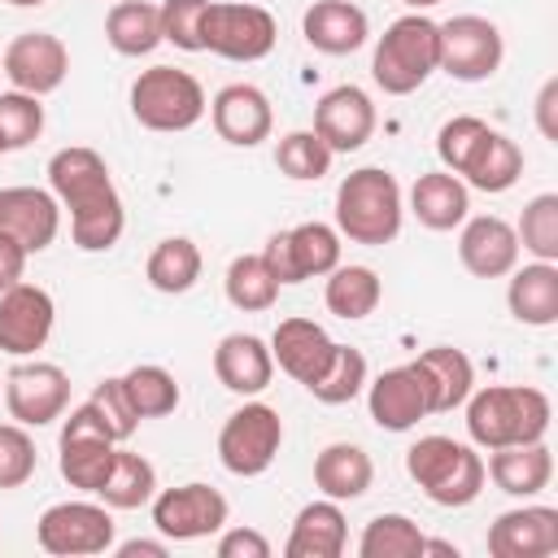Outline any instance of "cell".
I'll use <instances>...</instances> for the list:
<instances>
[{
    "mask_svg": "<svg viewBox=\"0 0 558 558\" xmlns=\"http://www.w3.org/2000/svg\"><path fill=\"white\" fill-rule=\"evenodd\" d=\"M48 187L70 209V240L83 253H105L122 240L126 209L109 179V166L96 148L70 144L48 157Z\"/></svg>",
    "mask_w": 558,
    "mask_h": 558,
    "instance_id": "cell-1",
    "label": "cell"
},
{
    "mask_svg": "<svg viewBox=\"0 0 558 558\" xmlns=\"http://www.w3.org/2000/svg\"><path fill=\"white\" fill-rule=\"evenodd\" d=\"M466 405V436L480 449H501V445H532L545 440L549 432V397L532 384H488L471 388Z\"/></svg>",
    "mask_w": 558,
    "mask_h": 558,
    "instance_id": "cell-2",
    "label": "cell"
},
{
    "mask_svg": "<svg viewBox=\"0 0 558 558\" xmlns=\"http://www.w3.org/2000/svg\"><path fill=\"white\" fill-rule=\"evenodd\" d=\"M405 218V201H401V183L379 170V166H362L353 174L340 179L336 187V231L353 244L366 248H384L397 240Z\"/></svg>",
    "mask_w": 558,
    "mask_h": 558,
    "instance_id": "cell-3",
    "label": "cell"
},
{
    "mask_svg": "<svg viewBox=\"0 0 558 558\" xmlns=\"http://www.w3.org/2000/svg\"><path fill=\"white\" fill-rule=\"evenodd\" d=\"M405 471L423 488V497L445 506V510L471 506L484 493V480H488L484 458L471 445L453 440V436H418L405 449Z\"/></svg>",
    "mask_w": 558,
    "mask_h": 558,
    "instance_id": "cell-4",
    "label": "cell"
},
{
    "mask_svg": "<svg viewBox=\"0 0 558 558\" xmlns=\"http://www.w3.org/2000/svg\"><path fill=\"white\" fill-rule=\"evenodd\" d=\"M436 65H440V26L423 13H405L379 35L371 57V78L388 96H410L436 74Z\"/></svg>",
    "mask_w": 558,
    "mask_h": 558,
    "instance_id": "cell-5",
    "label": "cell"
},
{
    "mask_svg": "<svg viewBox=\"0 0 558 558\" xmlns=\"http://www.w3.org/2000/svg\"><path fill=\"white\" fill-rule=\"evenodd\" d=\"M205 109H209L205 87L187 70L153 65L140 70V78L131 83V113L148 131H187L205 118Z\"/></svg>",
    "mask_w": 558,
    "mask_h": 558,
    "instance_id": "cell-6",
    "label": "cell"
},
{
    "mask_svg": "<svg viewBox=\"0 0 558 558\" xmlns=\"http://www.w3.org/2000/svg\"><path fill=\"white\" fill-rule=\"evenodd\" d=\"M279 39V26L270 9L244 4V0H209L201 17V52H214L222 61H262L270 57Z\"/></svg>",
    "mask_w": 558,
    "mask_h": 558,
    "instance_id": "cell-7",
    "label": "cell"
},
{
    "mask_svg": "<svg viewBox=\"0 0 558 558\" xmlns=\"http://www.w3.org/2000/svg\"><path fill=\"white\" fill-rule=\"evenodd\" d=\"M279 445H283L279 410L266 401H244L235 414H227V423L218 432V462L231 475L253 480V475L270 471V462L279 458Z\"/></svg>",
    "mask_w": 558,
    "mask_h": 558,
    "instance_id": "cell-8",
    "label": "cell"
},
{
    "mask_svg": "<svg viewBox=\"0 0 558 558\" xmlns=\"http://www.w3.org/2000/svg\"><path fill=\"white\" fill-rule=\"evenodd\" d=\"M118 536V523L109 514V506L100 501H57L39 514L35 523V541L44 554L57 558H92V554H109Z\"/></svg>",
    "mask_w": 558,
    "mask_h": 558,
    "instance_id": "cell-9",
    "label": "cell"
},
{
    "mask_svg": "<svg viewBox=\"0 0 558 558\" xmlns=\"http://www.w3.org/2000/svg\"><path fill=\"white\" fill-rule=\"evenodd\" d=\"M266 270L283 283H305V279H323L340 266V231L327 222H301L292 231H275L262 248Z\"/></svg>",
    "mask_w": 558,
    "mask_h": 558,
    "instance_id": "cell-10",
    "label": "cell"
},
{
    "mask_svg": "<svg viewBox=\"0 0 558 558\" xmlns=\"http://www.w3.org/2000/svg\"><path fill=\"white\" fill-rule=\"evenodd\" d=\"M436 26H440V65L436 70H445L458 83H484L501 70L506 39H501L497 22H488L480 13H458Z\"/></svg>",
    "mask_w": 558,
    "mask_h": 558,
    "instance_id": "cell-11",
    "label": "cell"
},
{
    "mask_svg": "<svg viewBox=\"0 0 558 558\" xmlns=\"http://www.w3.org/2000/svg\"><path fill=\"white\" fill-rule=\"evenodd\" d=\"M57 449H61L57 462H61L65 484H70V488H83V493H96V488L105 484L109 466H113L118 440L109 436L105 418L83 401V405H74L70 418L61 423V440H57Z\"/></svg>",
    "mask_w": 558,
    "mask_h": 558,
    "instance_id": "cell-12",
    "label": "cell"
},
{
    "mask_svg": "<svg viewBox=\"0 0 558 558\" xmlns=\"http://www.w3.org/2000/svg\"><path fill=\"white\" fill-rule=\"evenodd\" d=\"M153 527L166 541H201L227 527V497L201 480L153 493Z\"/></svg>",
    "mask_w": 558,
    "mask_h": 558,
    "instance_id": "cell-13",
    "label": "cell"
},
{
    "mask_svg": "<svg viewBox=\"0 0 558 558\" xmlns=\"http://www.w3.org/2000/svg\"><path fill=\"white\" fill-rule=\"evenodd\" d=\"M9 418L22 427H48L70 405V375L57 362H22L4 375Z\"/></svg>",
    "mask_w": 558,
    "mask_h": 558,
    "instance_id": "cell-14",
    "label": "cell"
},
{
    "mask_svg": "<svg viewBox=\"0 0 558 558\" xmlns=\"http://www.w3.org/2000/svg\"><path fill=\"white\" fill-rule=\"evenodd\" d=\"M0 74L13 83V92L48 96L70 74V48L57 35H48V31H22L0 52Z\"/></svg>",
    "mask_w": 558,
    "mask_h": 558,
    "instance_id": "cell-15",
    "label": "cell"
},
{
    "mask_svg": "<svg viewBox=\"0 0 558 558\" xmlns=\"http://www.w3.org/2000/svg\"><path fill=\"white\" fill-rule=\"evenodd\" d=\"M57 305L39 283H13L0 292V353L31 357L48 344Z\"/></svg>",
    "mask_w": 558,
    "mask_h": 558,
    "instance_id": "cell-16",
    "label": "cell"
},
{
    "mask_svg": "<svg viewBox=\"0 0 558 558\" xmlns=\"http://www.w3.org/2000/svg\"><path fill=\"white\" fill-rule=\"evenodd\" d=\"M314 131H318V140L331 153H357L375 135V100L362 87L340 83V87H331V92L318 96V105H314Z\"/></svg>",
    "mask_w": 558,
    "mask_h": 558,
    "instance_id": "cell-17",
    "label": "cell"
},
{
    "mask_svg": "<svg viewBox=\"0 0 558 558\" xmlns=\"http://www.w3.org/2000/svg\"><path fill=\"white\" fill-rule=\"evenodd\" d=\"M209 122H214L218 140H227L235 148H257L262 140H270L275 109H270V96L262 87H253V83H227L209 100Z\"/></svg>",
    "mask_w": 558,
    "mask_h": 558,
    "instance_id": "cell-18",
    "label": "cell"
},
{
    "mask_svg": "<svg viewBox=\"0 0 558 558\" xmlns=\"http://www.w3.org/2000/svg\"><path fill=\"white\" fill-rule=\"evenodd\" d=\"M493 558H549L558 554V510L554 506H519L493 519L488 527Z\"/></svg>",
    "mask_w": 558,
    "mask_h": 558,
    "instance_id": "cell-19",
    "label": "cell"
},
{
    "mask_svg": "<svg viewBox=\"0 0 558 558\" xmlns=\"http://www.w3.org/2000/svg\"><path fill=\"white\" fill-rule=\"evenodd\" d=\"M0 231L26 253H44L61 231V201L44 187H0Z\"/></svg>",
    "mask_w": 558,
    "mask_h": 558,
    "instance_id": "cell-20",
    "label": "cell"
},
{
    "mask_svg": "<svg viewBox=\"0 0 558 558\" xmlns=\"http://www.w3.org/2000/svg\"><path fill=\"white\" fill-rule=\"evenodd\" d=\"M458 257L475 279H501L519 266V235L497 214H475L462 222Z\"/></svg>",
    "mask_w": 558,
    "mask_h": 558,
    "instance_id": "cell-21",
    "label": "cell"
},
{
    "mask_svg": "<svg viewBox=\"0 0 558 558\" xmlns=\"http://www.w3.org/2000/svg\"><path fill=\"white\" fill-rule=\"evenodd\" d=\"M366 410L375 418V427L384 432H410L423 414H427V392L418 371L405 366H388L366 384Z\"/></svg>",
    "mask_w": 558,
    "mask_h": 558,
    "instance_id": "cell-22",
    "label": "cell"
},
{
    "mask_svg": "<svg viewBox=\"0 0 558 558\" xmlns=\"http://www.w3.org/2000/svg\"><path fill=\"white\" fill-rule=\"evenodd\" d=\"M301 35L314 52L349 57L371 39V22H366V9L353 0H314L301 17Z\"/></svg>",
    "mask_w": 558,
    "mask_h": 558,
    "instance_id": "cell-23",
    "label": "cell"
},
{
    "mask_svg": "<svg viewBox=\"0 0 558 558\" xmlns=\"http://www.w3.org/2000/svg\"><path fill=\"white\" fill-rule=\"evenodd\" d=\"M214 375L227 392L235 397H257L270 388V375H275V357H270V344L262 336H248V331H231L218 340L214 349Z\"/></svg>",
    "mask_w": 558,
    "mask_h": 558,
    "instance_id": "cell-24",
    "label": "cell"
},
{
    "mask_svg": "<svg viewBox=\"0 0 558 558\" xmlns=\"http://www.w3.org/2000/svg\"><path fill=\"white\" fill-rule=\"evenodd\" d=\"M423 379V392H427V414H449L458 410L471 388H475V366L462 349L453 344H436V349H423L414 362H410Z\"/></svg>",
    "mask_w": 558,
    "mask_h": 558,
    "instance_id": "cell-25",
    "label": "cell"
},
{
    "mask_svg": "<svg viewBox=\"0 0 558 558\" xmlns=\"http://www.w3.org/2000/svg\"><path fill=\"white\" fill-rule=\"evenodd\" d=\"M484 475L510 493V497H536L549 488L554 480V453L545 440H532V445H501V449H488V462H484Z\"/></svg>",
    "mask_w": 558,
    "mask_h": 558,
    "instance_id": "cell-26",
    "label": "cell"
},
{
    "mask_svg": "<svg viewBox=\"0 0 558 558\" xmlns=\"http://www.w3.org/2000/svg\"><path fill=\"white\" fill-rule=\"evenodd\" d=\"M331 349H336V340H331V336L323 331V323H314V318H283V323L275 327V336H270V357H275L279 371L292 375L296 384H310V379L327 366Z\"/></svg>",
    "mask_w": 558,
    "mask_h": 558,
    "instance_id": "cell-27",
    "label": "cell"
},
{
    "mask_svg": "<svg viewBox=\"0 0 558 558\" xmlns=\"http://www.w3.org/2000/svg\"><path fill=\"white\" fill-rule=\"evenodd\" d=\"M344 545H349L344 510H340V501L323 497V501H310L296 510L292 532L283 541V554L288 558H340Z\"/></svg>",
    "mask_w": 558,
    "mask_h": 558,
    "instance_id": "cell-28",
    "label": "cell"
},
{
    "mask_svg": "<svg viewBox=\"0 0 558 558\" xmlns=\"http://www.w3.org/2000/svg\"><path fill=\"white\" fill-rule=\"evenodd\" d=\"M410 214L418 218V227L427 231H453L466 222L471 214V192L458 174L449 170H427L414 179L410 187Z\"/></svg>",
    "mask_w": 558,
    "mask_h": 558,
    "instance_id": "cell-29",
    "label": "cell"
},
{
    "mask_svg": "<svg viewBox=\"0 0 558 558\" xmlns=\"http://www.w3.org/2000/svg\"><path fill=\"white\" fill-rule=\"evenodd\" d=\"M506 305L523 327L558 323V262H527L510 270Z\"/></svg>",
    "mask_w": 558,
    "mask_h": 558,
    "instance_id": "cell-30",
    "label": "cell"
},
{
    "mask_svg": "<svg viewBox=\"0 0 558 558\" xmlns=\"http://www.w3.org/2000/svg\"><path fill=\"white\" fill-rule=\"evenodd\" d=\"M371 480H375V462H371V453L362 445L336 440V445L318 449V458H314V484L331 501H357V497H366Z\"/></svg>",
    "mask_w": 558,
    "mask_h": 558,
    "instance_id": "cell-31",
    "label": "cell"
},
{
    "mask_svg": "<svg viewBox=\"0 0 558 558\" xmlns=\"http://www.w3.org/2000/svg\"><path fill=\"white\" fill-rule=\"evenodd\" d=\"M105 39L122 57H148L161 44V9L148 0H118L105 17Z\"/></svg>",
    "mask_w": 558,
    "mask_h": 558,
    "instance_id": "cell-32",
    "label": "cell"
},
{
    "mask_svg": "<svg viewBox=\"0 0 558 558\" xmlns=\"http://www.w3.org/2000/svg\"><path fill=\"white\" fill-rule=\"evenodd\" d=\"M519 174H523V148H519L510 135L488 131V140L480 144V153L466 161L462 183H466V187H480V192H488V196H497V192H510V187L519 183Z\"/></svg>",
    "mask_w": 558,
    "mask_h": 558,
    "instance_id": "cell-33",
    "label": "cell"
},
{
    "mask_svg": "<svg viewBox=\"0 0 558 558\" xmlns=\"http://www.w3.org/2000/svg\"><path fill=\"white\" fill-rule=\"evenodd\" d=\"M323 301H327V310H331L336 318L357 323V318H366V314L379 310L384 283H379V275H375L371 266H336V270L327 275Z\"/></svg>",
    "mask_w": 558,
    "mask_h": 558,
    "instance_id": "cell-34",
    "label": "cell"
},
{
    "mask_svg": "<svg viewBox=\"0 0 558 558\" xmlns=\"http://www.w3.org/2000/svg\"><path fill=\"white\" fill-rule=\"evenodd\" d=\"M153 493H157V471L144 453H131V449L113 453V466H109L105 484L96 488V497L109 510H140L153 501Z\"/></svg>",
    "mask_w": 558,
    "mask_h": 558,
    "instance_id": "cell-35",
    "label": "cell"
},
{
    "mask_svg": "<svg viewBox=\"0 0 558 558\" xmlns=\"http://www.w3.org/2000/svg\"><path fill=\"white\" fill-rule=\"evenodd\" d=\"M144 275H148V283H153L157 292H166V296L192 292L196 279H201V248H196L187 235H170V240H161V244L148 253Z\"/></svg>",
    "mask_w": 558,
    "mask_h": 558,
    "instance_id": "cell-36",
    "label": "cell"
},
{
    "mask_svg": "<svg viewBox=\"0 0 558 558\" xmlns=\"http://www.w3.org/2000/svg\"><path fill=\"white\" fill-rule=\"evenodd\" d=\"M222 288H227V301H231L235 310H244V314H262V310H270V305L279 301V279L266 270L262 253H240V257H231Z\"/></svg>",
    "mask_w": 558,
    "mask_h": 558,
    "instance_id": "cell-37",
    "label": "cell"
},
{
    "mask_svg": "<svg viewBox=\"0 0 558 558\" xmlns=\"http://www.w3.org/2000/svg\"><path fill=\"white\" fill-rule=\"evenodd\" d=\"M305 388H310L314 401H323V405H344V401H353V397L366 388V353L353 349V344H336L331 357H327V366H323Z\"/></svg>",
    "mask_w": 558,
    "mask_h": 558,
    "instance_id": "cell-38",
    "label": "cell"
},
{
    "mask_svg": "<svg viewBox=\"0 0 558 558\" xmlns=\"http://www.w3.org/2000/svg\"><path fill=\"white\" fill-rule=\"evenodd\" d=\"M122 392H126L135 418H166V414L179 410V379L166 366H153V362L131 366L122 375Z\"/></svg>",
    "mask_w": 558,
    "mask_h": 558,
    "instance_id": "cell-39",
    "label": "cell"
},
{
    "mask_svg": "<svg viewBox=\"0 0 558 558\" xmlns=\"http://www.w3.org/2000/svg\"><path fill=\"white\" fill-rule=\"evenodd\" d=\"M423 532L410 514H375L366 527H362V541H357V554L362 558H418L423 554Z\"/></svg>",
    "mask_w": 558,
    "mask_h": 558,
    "instance_id": "cell-40",
    "label": "cell"
},
{
    "mask_svg": "<svg viewBox=\"0 0 558 558\" xmlns=\"http://www.w3.org/2000/svg\"><path fill=\"white\" fill-rule=\"evenodd\" d=\"M331 148L318 140V131H288L279 144H275V166L279 174L296 179V183H318L327 170H331Z\"/></svg>",
    "mask_w": 558,
    "mask_h": 558,
    "instance_id": "cell-41",
    "label": "cell"
},
{
    "mask_svg": "<svg viewBox=\"0 0 558 558\" xmlns=\"http://www.w3.org/2000/svg\"><path fill=\"white\" fill-rule=\"evenodd\" d=\"M519 248H527L536 262H558V192H541L519 214Z\"/></svg>",
    "mask_w": 558,
    "mask_h": 558,
    "instance_id": "cell-42",
    "label": "cell"
},
{
    "mask_svg": "<svg viewBox=\"0 0 558 558\" xmlns=\"http://www.w3.org/2000/svg\"><path fill=\"white\" fill-rule=\"evenodd\" d=\"M44 131V105L31 92H0V153L35 144Z\"/></svg>",
    "mask_w": 558,
    "mask_h": 558,
    "instance_id": "cell-43",
    "label": "cell"
},
{
    "mask_svg": "<svg viewBox=\"0 0 558 558\" xmlns=\"http://www.w3.org/2000/svg\"><path fill=\"white\" fill-rule=\"evenodd\" d=\"M488 122L484 118H475V113H458V118H449L440 131H436V157H440V166L449 170V174H458L462 179V170H466V161L480 153V144L488 140Z\"/></svg>",
    "mask_w": 558,
    "mask_h": 558,
    "instance_id": "cell-44",
    "label": "cell"
},
{
    "mask_svg": "<svg viewBox=\"0 0 558 558\" xmlns=\"http://www.w3.org/2000/svg\"><path fill=\"white\" fill-rule=\"evenodd\" d=\"M39 466L35 440L22 423H0V493L4 488H22Z\"/></svg>",
    "mask_w": 558,
    "mask_h": 558,
    "instance_id": "cell-45",
    "label": "cell"
},
{
    "mask_svg": "<svg viewBox=\"0 0 558 558\" xmlns=\"http://www.w3.org/2000/svg\"><path fill=\"white\" fill-rule=\"evenodd\" d=\"M209 0H161V44H174L183 52H201V17Z\"/></svg>",
    "mask_w": 558,
    "mask_h": 558,
    "instance_id": "cell-46",
    "label": "cell"
},
{
    "mask_svg": "<svg viewBox=\"0 0 558 558\" xmlns=\"http://www.w3.org/2000/svg\"><path fill=\"white\" fill-rule=\"evenodd\" d=\"M87 405L105 418V427H109L113 440H131V432L140 427V418H135V410H131V401H126V392H122V375L100 379V384L92 388Z\"/></svg>",
    "mask_w": 558,
    "mask_h": 558,
    "instance_id": "cell-47",
    "label": "cell"
},
{
    "mask_svg": "<svg viewBox=\"0 0 558 558\" xmlns=\"http://www.w3.org/2000/svg\"><path fill=\"white\" fill-rule=\"evenodd\" d=\"M218 558H270V541L257 527H227L218 536Z\"/></svg>",
    "mask_w": 558,
    "mask_h": 558,
    "instance_id": "cell-48",
    "label": "cell"
},
{
    "mask_svg": "<svg viewBox=\"0 0 558 558\" xmlns=\"http://www.w3.org/2000/svg\"><path fill=\"white\" fill-rule=\"evenodd\" d=\"M26 257H31V253H26L13 235L0 231V292L13 288V283H22V275H26Z\"/></svg>",
    "mask_w": 558,
    "mask_h": 558,
    "instance_id": "cell-49",
    "label": "cell"
},
{
    "mask_svg": "<svg viewBox=\"0 0 558 558\" xmlns=\"http://www.w3.org/2000/svg\"><path fill=\"white\" fill-rule=\"evenodd\" d=\"M558 78H545V87H541V96H536V126H541V135L545 140H558Z\"/></svg>",
    "mask_w": 558,
    "mask_h": 558,
    "instance_id": "cell-50",
    "label": "cell"
},
{
    "mask_svg": "<svg viewBox=\"0 0 558 558\" xmlns=\"http://www.w3.org/2000/svg\"><path fill=\"white\" fill-rule=\"evenodd\" d=\"M166 554H170L166 541H144V536L118 545V558H166Z\"/></svg>",
    "mask_w": 558,
    "mask_h": 558,
    "instance_id": "cell-51",
    "label": "cell"
},
{
    "mask_svg": "<svg viewBox=\"0 0 558 558\" xmlns=\"http://www.w3.org/2000/svg\"><path fill=\"white\" fill-rule=\"evenodd\" d=\"M414 13H423V9H432V4H440V0H405Z\"/></svg>",
    "mask_w": 558,
    "mask_h": 558,
    "instance_id": "cell-52",
    "label": "cell"
},
{
    "mask_svg": "<svg viewBox=\"0 0 558 558\" xmlns=\"http://www.w3.org/2000/svg\"><path fill=\"white\" fill-rule=\"evenodd\" d=\"M4 4H17V9H35V4H44V0H4Z\"/></svg>",
    "mask_w": 558,
    "mask_h": 558,
    "instance_id": "cell-53",
    "label": "cell"
}]
</instances>
